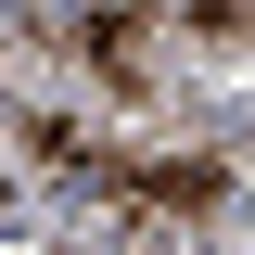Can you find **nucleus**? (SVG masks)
Listing matches in <instances>:
<instances>
[{"label": "nucleus", "mask_w": 255, "mask_h": 255, "mask_svg": "<svg viewBox=\"0 0 255 255\" xmlns=\"http://www.w3.org/2000/svg\"><path fill=\"white\" fill-rule=\"evenodd\" d=\"M102 191H115V204H140V217H217L230 204V166L217 153H102Z\"/></svg>", "instance_id": "obj_1"}, {"label": "nucleus", "mask_w": 255, "mask_h": 255, "mask_svg": "<svg viewBox=\"0 0 255 255\" xmlns=\"http://www.w3.org/2000/svg\"><path fill=\"white\" fill-rule=\"evenodd\" d=\"M51 38H64V51H90L115 90H140V77H153V64H140V13H115V0H90V13H51Z\"/></svg>", "instance_id": "obj_2"}, {"label": "nucleus", "mask_w": 255, "mask_h": 255, "mask_svg": "<svg viewBox=\"0 0 255 255\" xmlns=\"http://www.w3.org/2000/svg\"><path fill=\"white\" fill-rule=\"evenodd\" d=\"M26 153L51 166V179H90V191H102V140H90L77 115H26Z\"/></svg>", "instance_id": "obj_3"}]
</instances>
